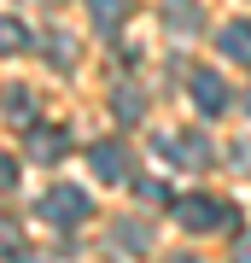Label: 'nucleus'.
<instances>
[{
  "instance_id": "1",
  "label": "nucleus",
  "mask_w": 251,
  "mask_h": 263,
  "mask_svg": "<svg viewBox=\"0 0 251 263\" xmlns=\"http://www.w3.org/2000/svg\"><path fill=\"white\" fill-rule=\"evenodd\" d=\"M176 222L193 228V234H210V228L234 222V205H222L216 193H187V199H176Z\"/></svg>"
},
{
  "instance_id": "2",
  "label": "nucleus",
  "mask_w": 251,
  "mask_h": 263,
  "mask_svg": "<svg viewBox=\"0 0 251 263\" xmlns=\"http://www.w3.org/2000/svg\"><path fill=\"white\" fill-rule=\"evenodd\" d=\"M41 216L59 222V228H76V222L88 216V193H82V187H47V193H41Z\"/></svg>"
},
{
  "instance_id": "3",
  "label": "nucleus",
  "mask_w": 251,
  "mask_h": 263,
  "mask_svg": "<svg viewBox=\"0 0 251 263\" xmlns=\"http://www.w3.org/2000/svg\"><path fill=\"white\" fill-rule=\"evenodd\" d=\"M187 94H193V105H199V111H205V117H222L228 105H234L228 82H222V76H216V70H193V76H187Z\"/></svg>"
},
{
  "instance_id": "4",
  "label": "nucleus",
  "mask_w": 251,
  "mask_h": 263,
  "mask_svg": "<svg viewBox=\"0 0 251 263\" xmlns=\"http://www.w3.org/2000/svg\"><path fill=\"white\" fill-rule=\"evenodd\" d=\"M158 152H169V164H181V170H205L210 164V141H205V135H164V141H158Z\"/></svg>"
},
{
  "instance_id": "5",
  "label": "nucleus",
  "mask_w": 251,
  "mask_h": 263,
  "mask_svg": "<svg viewBox=\"0 0 251 263\" xmlns=\"http://www.w3.org/2000/svg\"><path fill=\"white\" fill-rule=\"evenodd\" d=\"M70 152V135L65 129H29V158L35 164H59Z\"/></svg>"
},
{
  "instance_id": "6",
  "label": "nucleus",
  "mask_w": 251,
  "mask_h": 263,
  "mask_svg": "<svg viewBox=\"0 0 251 263\" xmlns=\"http://www.w3.org/2000/svg\"><path fill=\"white\" fill-rule=\"evenodd\" d=\"M88 164H93L100 181H123V146H117V141H100V146L88 152Z\"/></svg>"
},
{
  "instance_id": "7",
  "label": "nucleus",
  "mask_w": 251,
  "mask_h": 263,
  "mask_svg": "<svg viewBox=\"0 0 251 263\" xmlns=\"http://www.w3.org/2000/svg\"><path fill=\"white\" fill-rule=\"evenodd\" d=\"M216 41H222V53L234 59V65H251V24H245V18H234Z\"/></svg>"
},
{
  "instance_id": "8",
  "label": "nucleus",
  "mask_w": 251,
  "mask_h": 263,
  "mask_svg": "<svg viewBox=\"0 0 251 263\" xmlns=\"http://www.w3.org/2000/svg\"><path fill=\"white\" fill-rule=\"evenodd\" d=\"M164 18H169L176 35H193V29H199V6H193V0H164Z\"/></svg>"
},
{
  "instance_id": "9",
  "label": "nucleus",
  "mask_w": 251,
  "mask_h": 263,
  "mask_svg": "<svg viewBox=\"0 0 251 263\" xmlns=\"http://www.w3.org/2000/svg\"><path fill=\"white\" fill-rule=\"evenodd\" d=\"M0 105H6V117H12V123H29V111H35V94L12 82V88H0Z\"/></svg>"
},
{
  "instance_id": "10",
  "label": "nucleus",
  "mask_w": 251,
  "mask_h": 263,
  "mask_svg": "<svg viewBox=\"0 0 251 263\" xmlns=\"http://www.w3.org/2000/svg\"><path fill=\"white\" fill-rule=\"evenodd\" d=\"M140 105H146V100H140V88H134V82H117V88H111V111H117L123 123H134V117H140Z\"/></svg>"
},
{
  "instance_id": "11",
  "label": "nucleus",
  "mask_w": 251,
  "mask_h": 263,
  "mask_svg": "<svg viewBox=\"0 0 251 263\" xmlns=\"http://www.w3.org/2000/svg\"><path fill=\"white\" fill-rule=\"evenodd\" d=\"M88 12H93V24H100L105 35L123 29V0H88Z\"/></svg>"
},
{
  "instance_id": "12",
  "label": "nucleus",
  "mask_w": 251,
  "mask_h": 263,
  "mask_svg": "<svg viewBox=\"0 0 251 263\" xmlns=\"http://www.w3.org/2000/svg\"><path fill=\"white\" fill-rule=\"evenodd\" d=\"M117 240H123V246H140V252H146V246H152V228L129 216V222H117Z\"/></svg>"
},
{
  "instance_id": "13",
  "label": "nucleus",
  "mask_w": 251,
  "mask_h": 263,
  "mask_svg": "<svg viewBox=\"0 0 251 263\" xmlns=\"http://www.w3.org/2000/svg\"><path fill=\"white\" fill-rule=\"evenodd\" d=\"M24 41H29V35H24V24H18V18H0V53H18Z\"/></svg>"
},
{
  "instance_id": "14",
  "label": "nucleus",
  "mask_w": 251,
  "mask_h": 263,
  "mask_svg": "<svg viewBox=\"0 0 251 263\" xmlns=\"http://www.w3.org/2000/svg\"><path fill=\"white\" fill-rule=\"evenodd\" d=\"M24 252V240H18V222L12 216H0V257H18Z\"/></svg>"
},
{
  "instance_id": "15",
  "label": "nucleus",
  "mask_w": 251,
  "mask_h": 263,
  "mask_svg": "<svg viewBox=\"0 0 251 263\" xmlns=\"http://www.w3.org/2000/svg\"><path fill=\"white\" fill-rule=\"evenodd\" d=\"M41 47H47V53H53V59H59V65H70V59H76V41H70V35H59V29H53V35H47V41H41Z\"/></svg>"
},
{
  "instance_id": "16",
  "label": "nucleus",
  "mask_w": 251,
  "mask_h": 263,
  "mask_svg": "<svg viewBox=\"0 0 251 263\" xmlns=\"http://www.w3.org/2000/svg\"><path fill=\"white\" fill-rule=\"evenodd\" d=\"M12 181H18V164H12V158H0V193H6Z\"/></svg>"
},
{
  "instance_id": "17",
  "label": "nucleus",
  "mask_w": 251,
  "mask_h": 263,
  "mask_svg": "<svg viewBox=\"0 0 251 263\" xmlns=\"http://www.w3.org/2000/svg\"><path fill=\"white\" fill-rule=\"evenodd\" d=\"M164 263H199V257H187V252H176V257H164Z\"/></svg>"
},
{
  "instance_id": "18",
  "label": "nucleus",
  "mask_w": 251,
  "mask_h": 263,
  "mask_svg": "<svg viewBox=\"0 0 251 263\" xmlns=\"http://www.w3.org/2000/svg\"><path fill=\"white\" fill-rule=\"evenodd\" d=\"M12 263H35V257H24V252H18V257H12Z\"/></svg>"
},
{
  "instance_id": "19",
  "label": "nucleus",
  "mask_w": 251,
  "mask_h": 263,
  "mask_svg": "<svg viewBox=\"0 0 251 263\" xmlns=\"http://www.w3.org/2000/svg\"><path fill=\"white\" fill-rule=\"evenodd\" d=\"M240 263H251V252H240Z\"/></svg>"
},
{
  "instance_id": "20",
  "label": "nucleus",
  "mask_w": 251,
  "mask_h": 263,
  "mask_svg": "<svg viewBox=\"0 0 251 263\" xmlns=\"http://www.w3.org/2000/svg\"><path fill=\"white\" fill-rule=\"evenodd\" d=\"M245 111H251V94H245Z\"/></svg>"
}]
</instances>
